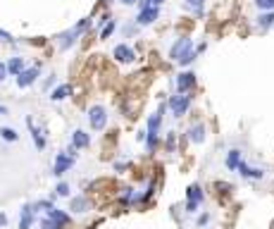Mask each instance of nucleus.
I'll return each instance as SVG.
<instances>
[{
  "label": "nucleus",
  "instance_id": "42",
  "mask_svg": "<svg viewBox=\"0 0 274 229\" xmlns=\"http://www.w3.org/2000/svg\"><path fill=\"white\" fill-rule=\"evenodd\" d=\"M119 3H122V5H127V8H131V5H136L138 0H119Z\"/></svg>",
  "mask_w": 274,
  "mask_h": 229
},
{
  "label": "nucleus",
  "instance_id": "14",
  "mask_svg": "<svg viewBox=\"0 0 274 229\" xmlns=\"http://www.w3.org/2000/svg\"><path fill=\"white\" fill-rule=\"evenodd\" d=\"M46 217L53 222L57 229H67L69 224H72V215H69V212H64V210H60V208H53L50 212H46Z\"/></svg>",
  "mask_w": 274,
  "mask_h": 229
},
{
  "label": "nucleus",
  "instance_id": "32",
  "mask_svg": "<svg viewBox=\"0 0 274 229\" xmlns=\"http://www.w3.org/2000/svg\"><path fill=\"white\" fill-rule=\"evenodd\" d=\"M129 167H131V160H127V158H124V160H115V163H112V170H115V172H127Z\"/></svg>",
  "mask_w": 274,
  "mask_h": 229
},
{
  "label": "nucleus",
  "instance_id": "34",
  "mask_svg": "<svg viewBox=\"0 0 274 229\" xmlns=\"http://www.w3.org/2000/svg\"><path fill=\"white\" fill-rule=\"evenodd\" d=\"M210 220H212L210 212H203V215H198V217H196V224H198V227H208V224H210Z\"/></svg>",
  "mask_w": 274,
  "mask_h": 229
},
{
  "label": "nucleus",
  "instance_id": "6",
  "mask_svg": "<svg viewBox=\"0 0 274 229\" xmlns=\"http://www.w3.org/2000/svg\"><path fill=\"white\" fill-rule=\"evenodd\" d=\"M174 84H176V93H191L196 89V74L191 69H184V72L176 74Z\"/></svg>",
  "mask_w": 274,
  "mask_h": 229
},
{
  "label": "nucleus",
  "instance_id": "2",
  "mask_svg": "<svg viewBox=\"0 0 274 229\" xmlns=\"http://www.w3.org/2000/svg\"><path fill=\"white\" fill-rule=\"evenodd\" d=\"M205 201V191H203L201 184H191L189 189H186V205H184V210L189 212V215H196L198 208L203 205Z\"/></svg>",
  "mask_w": 274,
  "mask_h": 229
},
{
  "label": "nucleus",
  "instance_id": "36",
  "mask_svg": "<svg viewBox=\"0 0 274 229\" xmlns=\"http://www.w3.org/2000/svg\"><path fill=\"white\" fill-rule=\"evenodd\" d=\"M38 227H41V229H57V227H55V224H53V222L48 220L46 215H43V217H41V224H38Z\"/></svg>",
  "mask_w": 274,
  "mask_h": 229
},
{
  "label": "nucleus",
  "instance_id": "13",
  "mask_svg": "<svg viewBox=\"0 0 274 229\" xmlns=\"http://www.w3.org/2000/svg\"><path fill=\"white\" fill-rule=\"evenodd\" d=\"M138 198H141V191H136L134 186H124L117 196L119 205H124V208H134V205H138Z\"/></svg>",
  "mask_w": 274,
  "mask_h": 229
},
{
  "label": "nucleus",
  "instance_id": "26",
  "mask_svg": "<svg viewBox=\"0 0 274 229\" xmlns=\"http://www.w3.org/2000/svg\"><path fill=\"white\" fill-rule=\"evenodd\" d=\"M0 138H3V141H8V143H15V141L19 138V134L12 127H0Z\"/></svg>",
  "mask_w": 274,
  "mask_h": 229
},
{
  "label": "nucleus",
  "instance_id": "39",
  "mask_svg": "<svg viewBox=\"0 0 274 229\" xmlns=\"http://www.w3.org/2000/svg\"><path fill=\"white\" fill-rule=\"evenodd\" d=\"M0 41H3V43H12V36H10L8 31H3V29H0Z\"/></svg>",
  "mask_w": 274,
  "mask_h": 229
},
{
  "label": "nucleus",
  "instance_id": "19",
  "mask_svg": "<svg viewBox=\"0 0 274 229\" xmlns=\"http://www.w3.org/2000/svg\"><path fill=\"white\" fill-rule=\"evenodd\" d=\"M76 41H79V34H76L74 29H67V31H62V34L57 36V48H60V50H69V48L76 46Z\"/></svg>",
  "mask_w": 274,
  "mask_h": 229
},
{
  "label": "nucleus",
  "instance_id": "41",
  "mask_svg": "<svg viewBox=\"0 0 274 229\" xmlns=\"http://www.w3.org/2000/svg\"><path fill=\"white\" fill-rule=\"evenodd\" d=\"M0 227H8V215L5 212H0Z\"/></svg>",
  "mask_w": 274,
  "mask_h": 229
},
{
  "label": "nucleus",
  "instance_id": "9",
  "mask_svg": "<svg viewBox=\"0 0 274 229\" xmlns=\"http://www.w3.org/2000/svg\"><path fill=\"white\" fill-rule=\"evenodd\" d=\"M164 110H167V103H160L157 112H153V115L148 117V122H146V131H148V134H155V136H160L162 119H164Z\"/></svg>",
  "mask_w": 274,
  "mask_h": 229
},
{
  "label": "nucleus",
  "instance_id": "30",
  "mask_svg": "<svg viewBox=\"0 0 274 229\" xmlns=\"http://www.w3.org/2000/svg\"><path fill=\"white\" fill-rule=\"evenodd\" d=\"M164 150H167V153H174V150H176V134H174V131H167V138H164Z\"/></svg>",
  "mask_w": 274,
  "mask_h": 229
},
{
  "label": "nucleus",
  "instance_id": "44",
  "mask_svg": "<svg viewBox=\"0 0 274 229\" xmlns=\"http://www.w3.org/2000/svg\"><path fill=\"white\" fill-rule=\"evenodd\" d=\"M162 3H164V0H150V5H153V8H160Z\"/></svg>",
  "mask_w": 274,
  "mask_h": 229
},
{
  "label": "nucleus",
  "instance_id": "29",
  "mask_svg": "<svg viewBox=\"0 0 274 229\" xmlns=\"http://www.w3.org/2000/svg\"><path fill=\"white\" fill-rule=\"evenodd\" d=\"M34 208H36V212H50L55 208V203H53V198H41V201H36L34 203Z\"/></svg>",
  "mask_w": 274,
  "mask_h": 229
},
{
  "label": "nucleus",
  "instance_id": "43",
  "mask_svg": "<svg viewBox=\"0 0 274 229\" xmlns=\"http://www.w3.org/2000/svg\"><path fill=\"white\" fill-rule=\"evenodd\" d=\"M136 141H146V129H143V131H138V134H136Z\"/></svg>",
  "mask_w": 274,
  "mask_h": 229
},
{
  "label": "nucleus",
  "instance_id": "38",
  "mask_svg": "<svg viewBox=\"0 0 274 229\" xmlns=\"http://www.w3.org/2000/svg\"><path fill=\"white\" fill-rule=\"evenodd\" d=\"M5 79H8V67H5V62L0 60V84L5 82Z\"/></svg>",
  "mask_w": 274,
  "mask_h": 229
},
{
  "label": "nucleus",
  "instance_id": "45",
  "mask_svg": "<svg viewBox=\"0 0 274 229\" xmlns=\"http://www.w3.org/2000/svg\"><path fill=\"white\" fill-rule=\"evenodd\" d=\"M8 112H10V110H8V105H0V115H8Z\"/></svg>",
  "mask_w": 274,
  "mask_h": 229
},
{
  "label": "nucleus",
  "instance_id": "46",
  "mask_svg": "<svg viewBox=\"0 0 274 229\" xmlns=\"http://www.w3.org/2000/svg\"><path fill=\"white\" fill-rule=\"evenodd\" d=\"M105 3H115V0H105Z\"/></svg>",
  "mask_w": 274,
  "mask_h": 229
},
{
  "label": "nucleus",
  "instance_id": "31",
  "mask_svg": "<svg viewBox=\"0 0 274 229\" xmlns=\"http://www.w3.org/2000/svg\"><path fill=\"white\" fill-rule=\"evenodd\" d=\"M115 29H117V22H115V19H110L108 24H105V27L101 29V38H103V41L112 36V34H115Z\"/></svg>",
  "mask_w": 274,
  "mask_h": 229
},
{
  "label": "nucleus",
  "instance_id": "16",
  "mask_svg": "<svg viewBox=\"0 0 274 229\" xmlns=\"http://www.w3.org/2000/svg\"><path fill=\"white\" fill-rule=\"evenodd\" d=\"M157 17H160V8H146V10H138L134 22H136V27H150Z\"/></svg>",
  "mask_w": 274,
  "mask_h": 229
},
{
  "label": "nucleus",
  "instance_id": "8",
  "mask_svg": "<svg viewBox=\"0 0 274 229\" xmlns=\"http://www.w3.org/2000/svg\"><path fill=\"white\" fill-rule=\"evenodd\" d=\"M36 208H34V203H24L22 208H19V229H31L34 227V222H36Z\"/></svg>",
  "mask_w": 274,
  "mask_h": 229
},
{
  "label": "nucleus",
  "instance_id": "4",
  "mask_svg": "<svg viewBox=\"0 0 274 229\" xmlns=\"http://www.w3.org/2000/svg\"><path fill=\"white\" fill-rule=\"evenodd\" d=\"M191 50H193V38L179 36L172 43V48H169V60H172V62H179V60H181V57H186Z\"/></svg>",
  "mask_w": 274,
  "mask_h": 229
},
{
  "label": "nucleus",
  "instance_id": "40",
  "mask_svg": "<svg viewBox=\"0 0 274 229\" xmlns=\"http://www.w3.org/2000/svg\"><path fill=\"white\" fill-rule=\"evenodd\" d=\"M217 189H219V191H231L234 186H231V184H227V182H217Z\"/></svg>",
  "mask_w": 274,
  "mask_h": 229
},
{
  "label": "nucleus",
  "instance_id": "5",
  "mask_svg": "<svg viewBox=\"0 0 274 229\" xmlns=\"http://www.w3.org/2000/svg\"><path fill=\"white\" fill-rule=\"evenodd\" d=\"M74 165H76V158L67 156L64 150H60V153L55 156V160H53V174L55 177H62V174H67Z\"/></svg>",
  "mask_w": 274,
  "mask_h": 229
},
{
  "label": "nucleus",
  "instance_id": "1",
  "mask_svg": "<svg viewBox=\"0 0 274 229\" xmlns=\"http://www.w3.org/2000/svg\"><path fill=\"white\" fill-rule=\"evenodd\" d=\"M191 103H193V96H189V93H174V96L167 98V110L172 112L174 119H179L191 110Z\"/></svg>",
  "mask_w": 274,
  "mask_h": 229
},
{
  "label": "nucleus",
  "instance_id": "25",
  "mask_svg": "<svg viewBox=\"0 0 274 229\" xmlns=\"http://www.w3.org/2000/svg\"><path fill=\"white\" fill-rule=\"evenodd\" d=\"M257 27L260 29L274 27V12H260V17H257Z\"/></svg>",
  "mask_w": 274,
  "mask_h": 229
},
{
  "label": "nucleus",
  "instance_id": "12",
  "mask_svg": "<svg viewBox=\"0 0 274 229\" xmlns=\"http://www.w3.org/2000/svg\"><path fill=\"white\" fill-rule=\"evenodd\" d=\"M186 138L191 143H196V146H201V143H205V138H208V127L203 122H193L191 127H189V131H186Z\"/></svg>",
  "mask_w": 274,
  "mask_h": 229
},
{
  "label": "nucleus",
  "instance_id": "27",
  "mask_svg": "<svg viewBox=\"0 0 274 229\" xmlns=\"http://www.w3.org/2000/svg\"><path fill=\"white\" fill-rule=\"evenodd\" d=\"M55 196L57 198H69L72 196V186L67 182H57V186H55Z\"/></svg>",
  "mask_w": 274,
  "mask_h": 229
},
{
  "label": "nucleus",
  "instance_id": "37",
  "mask_svg": "<svg viewBox=\"0 0 274 229\" xmlns=\"http://www.w3.org/2000/svg\"><path fill=\"white\" fill-rule=\"evenodd\" d=\"M55 86H57V77H55V74H50V77L46 79V89H50V91H53Z\"/></svg>",
  "mask_w": 274,
  "mask_h": 229
},
{
  "label": "nucleus",
  "instance_id": "33",
  "mask_svg": "<svg viewBox=\"0 0 274 229\" xmlns=\"http://www.w3.org/2000/svg\"><path fill=\"white\" fill-rule=\"evenodd\" d=\"M260 12H274V0H255Z\"/></svg>",
  "mask_w": 274,
  "mask_h": 229
},
{
  "label": "nucleus",
  "instance_id": "10",
  "mask_svg": "<svg viewBox=\"0 0 274 229\" xmlns=\"http://www.w3.org/2000/svg\"><path fill=\"white\" fill-rule=\"evenodd\" d=\"M27 127H29V131H31V141H34L36 150H46V146H48L46 129H43V127H36L31 117H27Z\"/></svg>",
  "mask_w": 274,
  "mask_h": 229
},
{
  "label": "nucleus",
  "instance_id": "23",
  "mask_svg": "<svg viewBox=\"0 0 274 229\" xmlns=\"http://www.w3.org/2000/svg\"><path fill=\"white\" fill-rule=\"evenodd\" d=\"M155 189H157L155 179H148V186L143 189V193H141V198H138V205H146V203H150V198L155 196Z\"/></svg>",
  "mask_w": 274,
  "mask_h": 229
},
{
  "label": "nucleus",
  "instance_id": "21",
  "mask_svg": "<svg viewBox=\"0 0 274 229\" xmlns=\"http://www.w3.org/2000/svg\"><path fill=\"white\" fill-rule=\"evenodd\" d=\"M243 163V153H241V148H231L224 158V167H227L229 172H236L238 165Z\"/></svg>",
  "mask_w": 274,
  "mask_h": 229
},
{
  "label": "nucleus",
  "instance_id": "20",
  "mask_svg": "<svg viewBox=\"0 0 274 229\" xmlns=\"http://www.w3.org/2000/svg\"><path fill=\"white\" fill-rule=\"evenodd\" d=\"M72 93H74L72 84H57L53 91H50V101H53V103H62V101H67Z\"/></svg>",
  "mask_w": 274,
  "mask_h": 229
},
{
  "label": "nucleus",
  "instance_id": "3",
  "mask_svg": "<svg viewBox=\"0 0 274 229\" xmlns=\"http://www.w3.org/2000/svg\"><path fill=\"white\" fill-rule=\"evenodd\" d=\"M86 117H88V127L93 131H105V127H108V108L105 105H91Z\"/></svg>",
  "mask_w": 274,
  "mask_h": 229
},
{
  "label": "nucleus",
  "instance_id": "17",
  "mask_svg": "<svg viewBox=\"0 0 274 229\" xmlns=\"http://www.w3.org/2000/svg\"><path fill=\"white\" fill-rule=\"evenodd\" d=\"M72 146L76 148V150L91 148V134H88L86 129H74L72 131Z\"/></svg>",
  "mask_w": 274,
  "mask_h": 229
},
{
  "label": "nucleus",
  "instance_id": "24",
  "mask_svg": "<svg viewBox=\"0 0 274 229\" xmlns=\"http://www.w3.org/2000/svg\"><path fill=\"white\" fill-rule=\"evenodd\" d=\"M205 3H208V0H184V5L191 10L196 17H203V15H205Z\"/></svg>",
  "mask_w": 274,
  "mask_h": 229
},
{
  "label": "nucleus",
  "instance_id": "35",
  "mask_svg": "<svg viewBox=\"0 0 274 229\" xmlns=\"http://www.w3.org/2000/svg\"><path fill=\"white\" fill-rule=\"evenodd\" d=\"M196 57H198V53H196V48H193V50H191V53H189V55L179 60V64H181V67H189V64H191L193 60H196Z\"/></svg>",
  "mask_w": 274,
  "mask_h": 229
},
{
  "label": "nucleus",
  "instance_id": "22",
  "mask_svg": "<svg viewBox=\"0 0 274 229\" xmlns=\"http://www.w3.org/2000/svg\"><path fill=\"white\" fill-rule=\"evenodd\" d=\"M5 67H8V74H12V77H19V74L27 69V62H24V57L15 55V57H10L8 62H5Z\"/></svg>",
  "mask_w": 274,
  "mask_h": 229
},
{
  "label": "nucleus",
  "instance_id": "28",
  "mask_svg": "<svg viewBox=\"0 0 274 229\" xmlns=\"http://www.w3.org/2000/svg\"><path fill=\"white\" fill-rule=\"evenodd\" d=\"M91 17H86V19H79V22H76V24H74V31H76V34H79V36H83V34H86V31H88V29H91Z\"/></svg>",
  "mask_w": 274,
  "mask_h": 229
},
{
  "label": "nucleus",
  "instance_id": "15",
  "mask_svg": "<svg viewBox=\"0 0 274 229\" xmlns=\"http://www.w3.org/2000/svg\"><path fill=\"white\" fill-rule=\"evenodd\" d=\"M243 179H250V182H260V179H265V170L262 167H253V165H248L246 160L238 165V170H236Z\"/></svg>",
  "mask_w": 274,
  "mask_h": 229
},
{
  "label": "nucleus",
  "instance_id": "7",
  "mask_svg": "<svg viewBox=\"0 0 274 229\" xmlns=\"http://www.w3.org/2000/svg\"><path fill=\"white\" fill-rule=\"evenodd\" d=\"M38 77H41V67H27L24 72L15 77V84H17V89H29V86H34L38 82Z\"/></svg>",
  "mask_w": 274,
  "mask_h": 229
},
{
  "label": "nucleus",
  "instance_id": "11",
  "mask_svg": "<svg viewBox=\"0 0 274 229\" xmlns=\"http://www.w3.org/2000/svg\"><path fill=\"white\" fill-rule=\"evenodd\" d=\"M112 55H115V60L122 64H131L134 60H136V50L131 46H127V43H117V46L112 48Z\"/></svg>",
  "mask_w": 274,
  "mask_h": 229
},
{
  "label": "nucleus",
  "instance_id": "18",
  "mask_svg": "<svg viewBox=\"0 0 274 229\" xmlns=\"http://www.w3.org/2000/svg\"><path fill=\"white\" fill-rule=\"evenodd\" d=\"M69 210L72 215H86V212L91 210V201H88V196H74L72 201H69Z\"/></svg>",
  "mask_w": 274,
  "mask_h": 229
}]
</instances>
